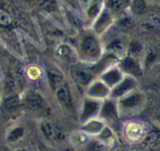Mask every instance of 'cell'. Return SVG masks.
Instances as JSON below:
<instances>
[{"label": "cell", "mask_w": 160, "mask_h": 151, "mask_svg": "<svg viewBox=\"0 0 160 151\" xmlns=\"http://www.w3.org/2000/svg\"><path fill=\"white\" fill-rule=\"evenodd\" d=\"M39 128L43 136L50 141L58 142L64 138V135L61 129L52 121H42Z\"/></svg>", "instance_id": "obj_1"}, {"label": "cell", "mask_w": 160, "mask_h": 151, "mask_svg": "<svg viewBox=\"0 0 160 151\" xmlns=\"http://www.w3.org/2000/svg\"><path fill=\"white\" fill-rule=\"evenodd\" d=\"M81 51L88 58H96L100 52V46L94 37L88 36L82 39L80 44Z\"/></svg>", "instance_id": "obj_2"}, {"label": "cell", "mask_w": 160, "mask_h": 151, "mask_svg": "<svg viewBox=\"0 0 160 151\" xmlns=\"http://www.w3.org/2000/svg\"><path fill=\"white\" fill-rule=\"evenodd\" d=\"M126 136L130 141H141L146 132L144 126L139 123H130L127 126L125 130Z\"/></svg>", "instance_id": "obj_3"}, {"label": "cell", "mask_w": 160, "mask_h": 151, "mask_svg": "<svg viewBox=\"0 0 160 151\" xmlns=\"http://www.w3.org/2000/svg\"><path fill=\"white\" fill-rule=\"evenodd\" d=\"M56 94V96L58 98V101L61 103V104L64 105V106H68L71 104V93L69 91L68 86L67 83L65 81H63L57 88L53 90Z\"/></svg>", "instance_id": "obj_4"}, {"label": "cell", "mask_w": 160, "mask_h": 151, "mask_svg": "<svg viewBox=\"0 0 160 151\" xmlns=\"http://www.w3.org/2000/svg\"><path fill=\"white\" fill-rule=\"evenodd\" d=\"M26 105L29 109L32 110H38L42 109L44 105V100L38 94H30L26 98Z\"/></svg>", "instance_id": "obj_5"}, {"label": "cell", "mask_w": 160, "mask_h": 151, "mask_svg": "<svg viewBox=\"0 0 160 151\" xmlns=\"http://www.w3.org/2000/svg\"><path fill=\"white\" fill-rule=\"evenodd\" d=\"M24 136V128L21 126H17V127L13 128L10 129L7 133L6 139H7V143H16L19 142L23 138Z\"/></svg>", "instance_id": "obj_6"}, {"label": "cell", "mask_w": 160, "mask_h": 151, "mask_svg": "<svg viewBox=\"0 0 160 151\" xmlns=\"http://www.w3.org/2000/svg\"><path fill=\"white\" fill-rule=\"evenodd\" d=\"M74 77L79 84H86L91 79V73L85 68H78L74 70Z\"/></svg>", "instance_id": "obj_7"}, {"label": "cell", "mask_w": 160, "mask_h": 151, "mask_svg": "<svg viewBox=\"0 0 160 151\" xmlns=\"http://www.w3.org/2000/svg\"><path fill=\"white\" fill-rule=\"evenodd\" d=\"M130 8L133 13L138 15H142L148 11V0H131Z\"/></svg>", "instance_id": "obj_8"}, {"label": "cell", "mask_w": 160, "mask_h": 151, "mask_svg": "<svg viewBox=\"0 0 160 151\" xmlns=\"http://www.w3.org/2000/svg\"><path fill=\"white\" fill-rule=\"evenodd\" d=\"M71 140H72L73 146H76V147H82V146L85 147L90 142L87 134L83 133V132H76V133L73 134Z\"/></svg>", "instance_id": "obj_9"}, {"label": "cell", "mask_w": 160, "mask_h": 151, "mask_svg": "<svg viewBox=\"0 0 160 151\" xmlns=\"http://www.w3.org/2000/svg\"><path fill=\"white\" fill-rule=\"evenodd\" d=\"M48 77L49 82H50V84L52 88H53V90L57 88L64 81L61 73L53 70H50L48 72Z\"/></svg>", "instance_id": "obj_10"}, {"label": "cell", "mask_w": 160, "mask_h": 151, "mask_svg": "<svg viewBox=\"0 0 160 151\" xmlns=\"http://www.w3.org/2000/svg\"><path fill=\"white\" fill-rule=\"evenodd\" d=\"M86 151H108V148L102 142L98 140H93L89 142L85 146Z\"/></svg>", "instance_id": "obj_11"}, {"label": "cell", "mask_w": 160, "mask_h": 151, "mask_svg": "<svg viewBox=\"0 0 160 151\" xmlns=\"http://www.w3.org/2000/svg\"><path fill=\"white\" fill-rule=\"evenodd\" d=\"M20 103L19 98L17 95H10L7 97L3 103L4 108L7 111H13L18 107Z\"/></svg>", "instance_id": "obj_12"}, {"label": "cell", "mask_w": 160, "mask_h": 151, "mask_svg": "<svg viewBox=\"0 0 160 151\" xmlns=\"http://www.w3.org/2000/svg\"><path fill=\"white\" fill-rule=\"evenodd\" d=\"M11 16L7 11L3 9L0 8V26L1 27H9L12 24Z\"/></svg>", "instance_id": "obj_13"}, {"label": "cell", "mask_w": 160, "mask_h": 151, "mask_svg": "<svg viewBox=\"0 0 160 151\" xmlns=\"http://www.w3.org/2000/svg\"><path fill=\"white\" fill-rule=\"evenodd\" d=\"M131 84H132L131 81H125L124 83H122V84H120L119 87H117V89H115V94L116 95H122L123 92H125V91H127L129 87H131Z\"/></svg>", "instance_id": "obj_14"}, {"label": "cell", "mask_w": 160, "mask_h": 151, "mask_svg": "<svg viewBox=\"0 0 160 151\" xmlns=\"http://www.w3.org/2000/svg\"><path fill=\"white\" fill-rule=\"evenodd\" d=\"M68 47L65 45H61L60 46L59 48L58 49V53L60 56H65L68 54Z\"/></svg>", "instance_id": "obj_15"}, {"label": "cell", "mask_w": 160, "mask_h": 151, "mask_svg": "<svg viewBox=\"0 0 160 151\" xmlns=\"http://www.w3.org/2000/svg\"><path fill=\"white\" fill-rule=\"evenodd\" d=\"M148 1H150V2H155V3H160V0H148Z\"/></svg>", "instance_id": "obj_16"}, {"label": "cell", "mask_w": 160, "mask_h": 151, "mask_svg": "<svg viewBox=\"0 0 160 151\" xmlns=\"http://www.w3.org/2000/svg\"><path fill=\"white\" fill-rule=\"evenodd\" d=\"M22 151H29V150H27V149H24V150H22Z\"/></svg>", "instance_id": "obj_17"}]
</instances>
